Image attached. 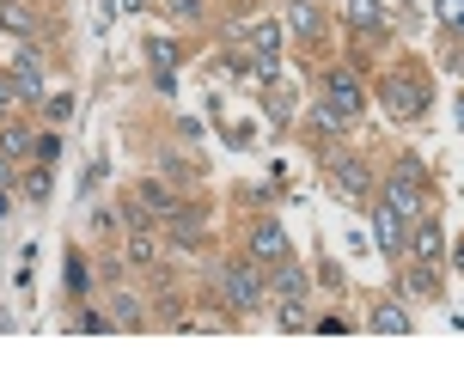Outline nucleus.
I'll use <instances>...</instances> for the list:
<instances>
[{
	"label": "nucleus",
	"mask_w": 464,
	"mask_h": 366,
	"mask_svg": "<svg viewBox=\"0 0 464 366\" xmlns=\"http://www.w3.org/2000/svg\"><path fill=\"white\" fill-rule=\"evenodd\" d=\"M318 92H324V111H318V122H324V129H343V122H354V116L367 111V80H361V68H354V62L324 68Z\"/></svg>",
	"instance_id": "obj_1"
},
{
	"label": "nucleus",
	"mask_w": 464,
	"mask_h": 366,
	"mask_svg": "<svg viewBox=\"0 0 464 366\" xmlns=\"http://www.w3.org/2000/svg\"><path fill=\"white\" fill-rule=\"evenodd\" d=\"M214 294H220V305H227V312H263L269 281H263V269H256L251 256H232V263H220V269H214Z\"/></svg>",
	"instance_id": "obj_2"
},
{
	"label": "nucleus",
	"mask_w": 464,
	"mask_h": 366,
	"mask_svg": "<svg viewBox=\"0 0 464 366\" xmlns=\"http://www.w3.org/2000/svg\"><path fill=\"white\" fill-rule=\"evenodd\" d=\"M379 104L392 122H421L428 116V80L421 73H385L379 80Z\"/></svg>",
	"instance_id": "obj_3"
},
{
	"label": "nucleus",
	"mask_w": 464,
	"mask_h": 366,
	"mask_svg": "<svg viewBox=\"0 0 464 366\" xmlns=\"http://www.w3.org/2000/svg\"><path fill=\"white\" fill-rule=\"evenodd\" d=\"M379 202H385V207H397L403 220H421V214H434V178L385 171V183H379Z\"/></svg>",
	"instance_id": "obj_4"
},
{
	"label": "nucleus",
	"mask_w": 464,
	"mask_h": 366,
	"mask_svg": "<svg viewBox=\"0 0 464 366\" xmlns=\"http://www.w3.org/2000/svg\"><path fill=\"white\" fill-rule=\"evenodd\" d=\"M324 178H330V189H343L348 202H372V196H379L372 165L361 159V153H324Z\"/></svg>",
	"instance_id": "obj_5"
},
{
	"label": "nucleus",
	"mask_w": 464,
	"mask_h": 366,
	"mask_svg": "<svg viewBox=\"0 0 464 366\" xmlns=\"http://www.w3.org/2000/svg\"><path fill=\"white\" fill-rule=\"evenodd\" d=\"M245 256H251L256 269H276V263H287V256H294V238H287V226H281V220H256L251 238H245Z\"/></svg>",
	"instance_id": "obj_6"
},
{
	"label": "nucleus",
	"mask_w": 464,
	"mask_h": 366,
	"mask_svg": "<svg viewBox=\"0 0 464 366\" xmlns=\"http://www.w3.org/2000/svg\"><path fill=\"white\" fill-rule=\"evenodd\" d=\"M245 49L256 55V80L269 86V80L281 73V24L276 19H256L251 31H245Z\"/></svg>",
	"instance_id": "obj_7"
},
{
	"label": "nucleus",
	"mask_w": 464,
	"mask_h": 366,
	"mask_svg": "<svg viewBox=\"0 0 464 366\" xmlns=\"http://www.w3.org/2000/svg\"><path fill=\"white\" fill-rule=\"evenodd\" d=\"M372 245H379V251L385 256H410V220H403V214H397V207H372Z\"/></svg>",
	"instance_id": "obj_8"
},
{
	"label": "nucleus",
	"mask_w": 464,
	"mask_h": 366,
	"mask_svg": "<svg viewBox=\"0 0 464 366\" xmlns=\"http://www.w3.org/2000/svg\"><path fill=\"white\" fill-rule=\"evenodd\" d=\"M6 73H13V86H19L24 104H37V98H44V55H37V49H19V55L6 62Z\"/></svg>",
	"instance_id": "obj_9"
},
{
	"label": "nucleus",
	"mask_w": 464,
	"mask_h": 366,
	"mask_svg": "<svg viewBox=\"0 0 464 366\" xmlns=\"http://www.w3.org/2000/svg\"><path fill=\"white\" fill-rule=\"evenodd\" d=\"M0 31H6V37H24V43H37L44 13H37L31 0H0Z\"/></svg>",
	"instance_id": "obj_10"
},
{
	"label": "nucleus",
	"mask_w": 464,
	"mask_h": 366,
	"mask_svg": "<svg viewBox=\"0 0 464 366\" xmlns=\"http://www.w3.org/2000/svg\"><path fill=\"white\" fill-rule=\"evenodd\" d=\"M287 31L305 37V43H318V37L330 31V13L318 6V0H287Z\"/></svg>",
	"instance_id": "obj_11"
},
{
	"label": "nucleus",
	"mask_w": 464,
	"mask_h": 366,
	"mask_svg": "<svg viewBox=\"0 0 464 366\" xmlns=\"http://www.w3.org/2000/svg\"><path fill=\"white\" fill-rule=\"evenodd\" d=\"M440 251H446V232H440V220H434V214L410 220V256H416V263H434Z\"/></svg>",
	"instance_id": "obj_12"
},
{
	"label": "nucleus",
	"mask_w": 464,
	"mask_h": 366,
	"mask_svg": "<svg viewBox=\"0 0 464 366\" xmlns=\"http://www.w3.org/2000/svg\"><path fill=\"white\" fill-rule=\"evenodd\" d=\"M135 202L147 207V214H153V220H165V214H178V189H171V183H160V178H140L135 183Z\"/></svg>",
	"instance_id": "obj_13"
},
{
	"label": "nucleus",
	"mask_w": 464,
	"mask_h": 366,
	"mask_svg": "<svg viewBox=\"0 0 464 366\" xmlns=\"http://www.w3.org/2000/svg\"><path fill=\"white\" fill-rule=\"evenodd\" d=\"M31 153H37V135H31V129H24V122H13V116H0V159H31Z\"/></svg>",
	"instance_id": "obj_14"
},
{
	"label": "nucleus",
	"mask_w": 464,
	"mask_h": 366,
	"mask_svg": "<svg viewBox=\"0 0 464 366\" xmlns=\"http://www.w3.org/2000/svg\"><path fill=\"white\" fill-rule=\"evenodd\" d=\"M367 330H372V336H410V330H416V318H410L397 299H385V305H372Z\"/></svg>",
	"instance_id": "obj_15"
},
{
	"label": "nucleus",
	"mask_w": 464,
	"mask_h": 366,
	"mask_svg": "<svg viewBox=\"0 0 464 366\" xmlns=\"http://www.w3.org/2000/svg\"><path fill=\"white\" fill-rule=\"evenodd\" d=\"M165 226H171L178 251H184V245H202V232H208V214H202V207H178V214H165Z\"/></svg>",
	"instance_id": "obj_16"
},
{
	"label": "nucleus",
	"mask_w": 464,
	"mask_h": 366,
	"mask_svg": "<svg viewBox=\"0 0 464 366\" xmlns=\"http://www.w3.org/2000/svg\"><path fill=\"white\" fill-rule=\"evenodd\" d=\"M269 287H276L281 299H305V294H312V281H305L300 256H287V263H276V269H269Z\"/></svg>",
	"instance_id": "obj_17"
},
{
	"label": "nucleus",
	"mask_w": 464,
	"mask_h": 366,
	"mask_svg": "<svg viewBox=\"0 0 464 366\" xmlns=\"http://www.w3.org/2000/svg\"><path fill=\"white\" fill-rule=\"evenodd\" d=\"M122 263H135V269L160 263V232L153 226H129V251H122Z\"/></svg>",
	"instance_id": "obj_18"
},
{
	"label": "nucleus",
	"mask_w": 464,
	"mask_h": 366,
	"mask_svg": "<svg viewBox=\"0 0 464 366\" xmlns=\"http://www.w3.org/2000/svg\"><path fill=\"white\" fill-rule=\"evenodd\" d=\"M348 24L372 37V31H385V13H379V0H348Z\"/></svg>",
	"instance_id": "obj_19"
},
{
	"label": "nucleus",
	"mask_w": 464,
	"mask_h": 366,
	"mask_svg": "<svg viewBox=\"0 0 464 366\" xmlns=\"http://www.w3.org/2000/svg\"><path fill=\"white\" fill-rule=\"evenodd\" d=\"M403 294H428L434 299L440 294V269H434V263H416V269L403 274Z\"/></svg>",
	"instance_id": "obj_20"
},
{
	"label": "nucleus",
	"mask_w": 464,
	"mask_h": 366,
	"mask_svg": "<svg viewBox=\"0 0 464 366\" xmlns=\"http://www.w3.org/2000/svg\"><path fill=\"white\" fill-rule=\"evenodd\" d=\"M263 111H269V122H287V116H294V86H276V80H269V92H263Z\"/></svg>",
	"instance_id": "obj_21"
},
{
	"label": "nucleus",
	"mask_w": 464,
	"mask_h": 366,
	"mask_svg": "<svg viewBox=\"0 0 464 366\" xmlns=\"http://www.w3.org/2000/svg\"><path fill=\"white\" fill-rule=\"evenodd\" d=\"M111 305H116V312H111L116 330H140V299L135 294H111Z\"/></svg>",
	"instance_id": "obj_22"
},
{
	"label": "nucleus",
	"mask_w": 464,
	"mask_h": 366,
	"mask_svg": "<svg viewBox=\"0 0 464 366\" xmlns=\"http://www.w3.org/2000/svg\"><path fill=\"white\" fill-rule=\"evenodd\" d=\"M428 6H434V19H440V31L464 37V0H428Z\"/></svg>",
	"instance_id": "obj_23"
},
{
	"label": "nucleus",
	"mask_w": 464,
	"mask_h": 366,
	"mask_svg": "<svg viewBox=\"0 0 464 366\" xmlns=\"http://www.w3.org/2000/svg\"><path fill=\"white\" fill-rule=\"evenodd\" d=\"M147 62H153V73L178 68V43H171V37H147Z\"/></svg>",
	"instance_id": "obj_24"
},
{
	"label": "nucleus",
	"mask_w": 464,
	"mask_h": 366,
	"mask_svg": "<svg viewBox=\"0 0 464 366\" xmlns=\"http://www.w3.org/2000/svg\"><path fill=\"white\" fill-rule=\"evenodd\" d=\"M86 287H92V269H86V256H80V251H68V294L80 299Z\"/></svg>",
	"instance_id": "obj_25"
},
{
	"label": "nucleus",
	"mask_w": 464,
	"mask_h": 366,
	"mask_svg": "<svg viewBox=\"0 0 464 366\" xmlns=\"http://www.w3.org/2000/svg\"><path fill=\"white\" fill-rule=\"evenodd\" d=\"M24 196H31V202H44V196H49V165L24 171Z\"/></svg>",
	"instance_id": "obj_26"
},
{
	"label": "nucleus",
	"mask_w": 464,
	"mask_h": 366,
	"mask_svg": "<svg viewBox=\"0 0 464 366\" xmlns=\"http://www.w3.org/2000/svg\"><path fill=\"white\" fill-rule=\"evenodd\" d=\"M24 98H19V86H13V73H0V116H13Z\"/></svg>",
	"instance_id": "obj_27"
},
{
	"label": "nucleus",
	"mask_w": 464,
	"mask_h": 366,
	"mask_svg": "<svg viewBox=\"0 0 464 366\" xmlns=\"http://www.w3.org/2000/svg\"><path fill=\"white\" fill-rule=\"evenodd\" d=\"M160 171H165V178H189L184 153H171V147H165V153H160Z\"/></svg>",
	"instance_id": "obj_28"
},
{
	"label": "nucleus",
	"mask_w": 464,
	"mask_h": 366,
	"mask_svg": "<svg viewBox=\"0 0 464 366\" xmlns=\"http://www.w3.org/2000/svg\"><path fill=\"white\" fill-rule=\"evenodd\" d=\"M171 6V19H202V0H165Z\"/></svg>",
	"instance_id": "obj_29"
},
{
	"label": "nucleus",
	"mask_w": 464,
	"mask_h": 366,
	"mask_svg": "<svg viewBox=\"0 0 464 366\" xmlns=\"http://www.w3.org/2000/svg\"><path fill=\"white\" fill-rule=\"evenodd\" d=\"M68 116H73V98H68V92H62V98H49V122H68Z\"/></svg>",
	"instance_id": "obj_30"
},
{
	"label": "nucleus",
	"mask_w": 464,
	"mask_h": 366,
	"mask_svg": "<svg viewBox=\"0 0 464 366\" xmlns=\"http://www.w3.org/2000/svg\"><path fill=\"white\" fill-rule=\"evenodd\" d=\"M55 153H62V140H55V135H37V165H49Z\"/></svg>",
	"instance_id": "obj_31"
},
{
	"label": "nucleus",
	"mask_w": 464,
	"mask_h": 366,
	"mask_svg": "<svg viewBox=\"0 0 464 366\" xmlns=\"http://www.w3.org/2000/svg\"><path fill=\"white\" fill-rule=\"evenodd\" d=\"M73 323H80V330H116V323L104 318V312H80V318H73Z\"/></svg>",
	"instance_id": "obj_32"
},
{
	"label": "nucleus",
	"mask_w": 464,
	"mask_h": 366,
	"mask_svg": "<svg viewBox=\"0 0 464 366\" xmlns=\"http://www.w3.org/2000/svg\"><path fill=\"white\" fill-rule=\"evenodd\" d=\"M452 269H464V238H459V245H452Z\"/></svg>",
	"instance_id": "obj_33"
},
{
	"label": "nucleus",
	"mask_w": 464,
	"mask_h": 366,
	"mask_svg": "<svg viewBox=\"0 0 464 366\" xmlns=\"http://www.w3.org/2000/svg\"><path fill=\"white\" fill-rule=\"evenodd\" d=\"M6 214H13V202H6V183H0V220H6Z\"/></svg>",
	"instance_id": "obj_34"
},
{
	"label": "nucleus",
	"mask_w": 464,
	"mask_h": 366,
	"mask_svg": "<svg viewBox=\"0 0 464 366\" xmlns=\"http://www.w3.org/2000/svg\"><path fill=\"white\" fill-rule=\"evenodd\" d=\"M0 183H13V159H0Z\"/></svg>",
	"instance_id": "obj_35"
},
{
	"label": "nucleus",
	"mask_w": 464,
	"mask_h": 366,
	"mask_svg": "<svg viewBox=\"0 0 464 366\" xmlns=\"http://www.w3.org/2000/svg\"><path fill=\"white\" fill-rule=\"evenodd\" d=\"M459 129H464V98H459Z\"/></svg>",
	"instance_id": "obj_36"
}]
</instances>
